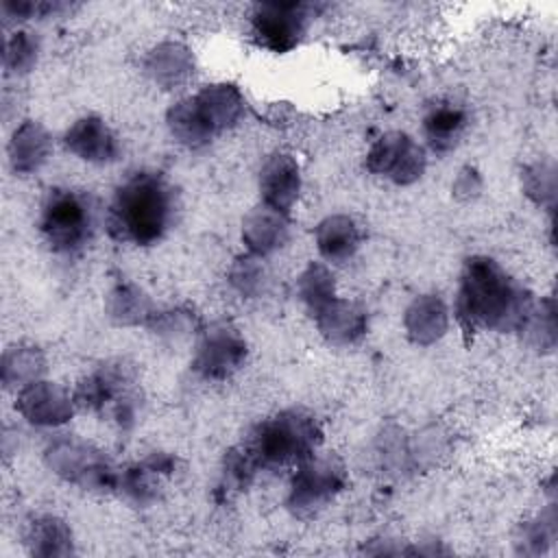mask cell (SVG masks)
I'll return each mask as SVG.
<instances>
[{"label":"cell","instance_id":"21","mask_svg":"<svg viewBox=\"0 0 558 558\" xmlns=\"http://www.w3.org/2000/svg\"><path fill=\"white\" fill-rule=\"evenodd\" d=\"M466 126V113L462 107L445 102V105H436L429 109V113L423 120V131L427 137V144L438 150H451L458 140L462 137Z\"/></svg>","mask_w":558,"mask_h":558},{"label":"cell","instance_id":"10","mask_svg":"<svg viewBox=\"0 0 558 558\" xmlns=\"http://www.w3.org/2000/svg\"><path fill=\"white\" fill-rule=\"evenodd\" d=\"M244 357L246 344L240 333L229 325H214L196 349L194 368L207 379H225L242 366Z\"/></svg>","mask_w":558,"mask_h":558},{"label":"cell","instance_id":"18","mask_svg":"<svg viewBox=\"0 0 558 558\" xmlns=\"http://www.w3.org/2000/svg\"><path fill=\"white\" fill-rule=\"evenodd\" d=\"M447 323H449L447 307L442 299H438L436 294H423L414 299L412 305L405 310V318H403L410 340L423 347L442 338L447 331Z\"/></svg>","mask_w":558,"mask_h":558},{"label":"cell","instance_id":"16","mask_svg":"<svg viewBox=\"0 0 558 558\" xmlns=\"http://www.w3.org/2000/svg\"><path fill=\"white\" fill-rule=\"evenodd\" d=\"M314 318L320 333L333 344H351L366 331V312L357 303L338 296L316 312Z\"/></svg>","mask_w":558,"mask_h":558},{"label":"cell","instance_id":"17","mask_svg":"<svg viewBox=\"0 0 558 558\" xmlns=\"http://www.w3.org/2000/svg\"><path fill=\"white\" fill-rule=\"evenodd\" d=\"M50 150H52V140L48 131L41 124L26 120L13 131L9 142L11 168L20 174H31L46 163V159L50 157Z\"/></svg>","mask_w":558,"mask_h":558},{"label":"cell","instance_id":"15","mask_svg":"<svg viewBox=\"0 0 558 558\" xmlns=\"http://www.w3.org/2000/svg\"><path fill=\"white\" fill-rule=\"evenodd\" d=\"M290 222L288 214H281L268 205H259L246 214L242 222V240L253 255H268L281 248L288 240Z\"/></svg>","mask_w":558,"mask_h":558},{"label":"cell","instance_id":"8","mask_svg":"<svg viewBox=\"0 0 558 558\" xmlns=\"http://www.w3.org/2000/svg\"><path fill=\"white\" fill-rule=\"evenodd\" d=\"M310 11L303 2H262L253 13V33L264 48L290 52L305 33Z\"/></svg>","mask_w":558,"mask_h":558},{"label":"cell","instance_id":"14","mask_svg":"<svg viewBox=\"0 0 558 558\" xmlns=\"http://www.w3.org/2000/svg\"><path fill=\"white\" fill-rule=\"evenodd\" d=\"M65 148L89 163H109L118 157L120 146L113 131L98 116L78 118L63 135Z\"/></svg>","mask_w":558,"mask_h":558},{"label":"cell","instance_id":"3","mask_svg":"<svg viewBox=\"0 0 558 558\" xmlns=\"http://www.w3.org/2000/svg\"><path fill=\"white\" fill-rule=\"evenodd\" d=\"M320 442L316 418L303 410H286L262 421L242 445V453L257 471L301 464Z\"/></svg>","mask_w":558,"mask_h":558},{"label":"cell","instance_id":"20","mask_svg":"<svg viewBox=\"0 0 558 558\" xmlns=\"http://www.w3.org/2000/svg\"><path fill=\"white\" fill-rule=\"evenodd\" d=\"M146 72L157 85L172 89L194 74V57L183 44L163 41L148 54Z\"/></svg>","mask_w":558,"mask_h":558},{"label":"cell","instance_id":"22","mask_svg":"<svg viewBox=\"0 0 558 558\" xmlns=\"http://www.w3.org/2000/svg\"><path fill=\"white\" fill-rule=\"evenodd\" d=\"M44 357L37 347H11L2 357V381L7 388H24L39 381L44 373Z\"/></svg>","mask_w":558,"mask_h":558},{"label":"cell","instance_id":"9","mask_svg":"<svg viewBox=\"0 0 558 558\" xmlns=\"http://www.w3.org/2000/svg\"><path fill=\"white\" fill-rule=\"evenodd\" d=\"M366 168L373 174H384L399 185H410L421 179L425 170V150L410 135L390 131L371 146Z\"/></svg>","mask_w":558,"mask_h":558},{"label":"cell","instance_id":"23","mask_svg":"<svg viewBox=\"0 0 558 558\" xmlns=\"http://www.w3.org/2000/svg\"><path fill=\"white\" fill-rule=\"evenodd\" d=\"M109 316L120 323V325H140L146 323L148 318H155V310L150 299L135 286L122 283L109 294L107 303Z\"/></svg>","mask_w":558,"mask_h":558},{"label":"cell","instance_id":"28","mask_svg":"<svg viewBox=\"0 0 558 558\" xmlns=\"http://www.w3.org/2000/svg\"><path fill=\"white\" fill-rule=\"evenodd\" d=\"M229 281L240 294L255 296L264 286V266L257 255L248 253L238 257L229 270Z\"/></svg>","mask_w":558,"mask_h":558},{"label":"cell","instance_id":"27","mask_svg":"<svg viewBox=\"0 0 558 558\" xmlns=\"http://www.w3.org/2000/svg\"><path fill=\"white\" fill-rule=\"evenodd\" d=\"M35 61H37V39L26 31L13 33L4 46V68L13 74H24L35 65Z\"/></svg>","mask_w":558,"mask_h":558},{"label":"cell","instance_id":"1","mask_svg":"<svg viewBox=\"0 0 558 558\" xmlns=\"http://www.w3.org/2000/svg\"><path fill=\"white\" fill-rule=\"evenodd\" d=\"M532 310L530 292L495 259H466L456 299V314L466 333L480 329L521 331Z\"/></svg>","mask_w":558,"mask_h":558},{"label":"cell","instance_id":"24","mask_svg":"<svg viewBox=\"0 0 558 558\" xmlns=\"http://www.w3.org/2000/svg\"><path fill=\"white\" fill-rule=\"evenodd\" d=\"M28 545L35 556H65L72 551V534L57 517H41L33 521Z\"/></svg>","mask_w":558,"mask_h":558},{"label":"cell","instance_id":"29","mask_svg":"<svg viewBox=\"0 0 558 558\" xmlns=\"http://www.w3.org/2000/svg\"><path fill=\"white\" fill-rule=\"evenodd\" d=\"M480 187H482V181H480L477 172L473 168H464V170H460V174L453 183V194L458 198H471L480 192Z\"/></svg>","mask_w":558,"mask_h":558},{"label":"cell","instance_id":"12","mask_svg":"<svg viewBox=\"0 0 558 558\" xmlns=\"http://www.w3.org/2000/svg\"><path fill=\"white\" fill-rule=\"evenodd\" d=\"M299 190L301 172L296 159L288 153L270 155L259 172L262 203L281 214H288L299 198Z\"/></svg>","mask_w":558,"mask_h":558},{"label":"cell","instance_id":"25","mask_svg":"<svg viewBox=\"0 0 558 558\" xmlns=\"http://www.w3.org/2000/svg\"><path fill=\"white\" fill-rule=\"evenodd\" d=\"M166 122H168V129L172 133V137L187 146V148H201L205 144L211 142V135L207 133V129L201 124L194 107H192V100L185 98V100H179L177 105H172L168 109V116H166Z\"/></svg>","mask_w":558,"mask_h":558},{"label":"cell","instance_id":"19","mask_svg":"<svg viewBox=\"0 0 558 558\" xmlns=\"http://www.w3.org/2000/svg\"><path fill=\"white\" fill-rule=\"evenodd\" d=\"M316 246L318 253L333 264L347 262L360 246L362 233L360 227L355 225L353 218L344 214H333L327 216L318 227H316Z\"/></svg>","mask_w":558,"mask_h":558},{"label":"cell","instance_id":"5","mask_svg":"<svg viewBox=\"0 0 558 558\" xmlns=\"http://www.w3.org/2000/svg\"><path fill=\"white\" fill-rule=\"evenodd\" d=\"M135 377L122 362L102 364L89 377H85L76 388V403L111 414L120 425H129L135 414Z\"/></svg>","mask_w":558,"mask_h":558},{"label":"cell","instance_id":"2","mask_svg":"<svg viewBox=\"0 0 558 558\" xmlns=\"http://www.w3.org/2000/svg\"><path fill=\"white\" fill-rule=\"evenodd\" d=\"M172 214L174 196L166 179L155 172H137L116 190L107 227L118 242L148 246L163 238Z\"/></svg>","mask_w":558,"mask_h":558},{"label":"cell","instance_id":"7","mask_svg":"<svg viewBox=\"0 0 558 558\" xmlns=\"http://www.w3.org/2000/svg\"><path fill=\"white\" fill-rule=\"evenodd\" d=\"M46 462L48 466L65 477L68 482L81 484L83 488H113L118 484V477L107 462V458L96 451L94 447L72 440V438H59L46 449Z\"/></svg>","mask_w":558,"mask_h":558},{"label":"cell","instance_id":"13","mask_svg":"<svg viewBox=\"0 0 558 558\" xmlns=\"http://www.w3.org/2000/svg\"><path fill=\"white\" fill-rule=\"evenodd\" d=\"M190 100H192V107H194L201 124L207 129V133L211 137L216 133L233 126L240 120V116L244 113V98H242L240 89L231 83L207 85Z\"/></svg>","mask_w":558,"mask_h":558},{"label":"cell","instance_id":"26","mask_svg":"<svg viewBox=\"0 0 558 558\" xmlns=\"http://www.w3.org/2000/svg\"><path fill=\"white\" fill-rule=\"evenodd\" d=\"M299 294L312 316L320 312L329 301L336 299V286H333V275L329 272L327 266L323 264H310L301 277H299Z\"/></svg>","mask_w":558,"mask_h":558},{"label":"cell","instance_id":"6","mask_svg":"<svg viewBox=\"0 0 558 558\" xmlns=\"http://www.w3.org/2000/svg\"><path fill=\"white\" fill-rule=\"evenodd\" d=\"M347 484L342 464L331 456H310L292 477L288 506L296 517H312L325 508Z\"/></svg>","mask_w":558,"mask_h":558},{"label":"cell","instance_id":"4","mask_svg":"<svg viewBox=\"0 0 558 558\" xmlns=\"http://www.w3.org/2000/svg\"><path fill=\"white\" fill-rule=\"evenodd\" d=\"M39 231L54 253H78L96 231L92 196L74 190H50L41 205Z\"/></svg>","mask_w":558,"mask_h":558},{"label":"cell","instance_id":"11","mask_svg":"<svg viewBox=\"0 0 558 558\" xmlns=\"http://www.w3.org/2000/svg\"><path fill=\"white\" fill-rule=\"evenodd\" d=\"M20 414L39 427H54L72 416V399L63 388L50 381H33L17 395Z\"/></svg>","mask_w":558,"mask_h":558}]
</instances>
